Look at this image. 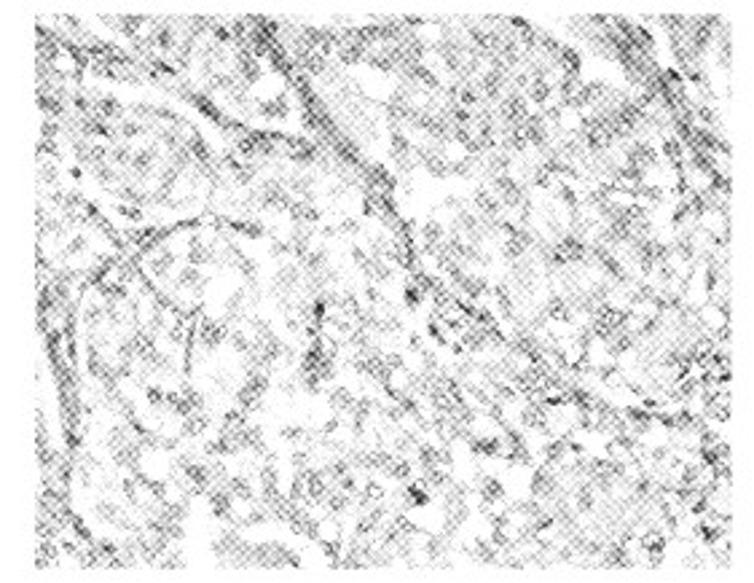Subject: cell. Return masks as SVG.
I'll list each match as a JSON object with an SVG mask.
<instances>
[{
    "instance_id": "6da1fadb",
    "label": "cell",
    "mask_w": 754,
    "mask_h": 583,
    "mask_svg": "<svg viewBox=\"0 0 754 583\" xmlns=\"http://www.w3.org/2000/svg\"><path fill=\"white\" fill-rule=\"evenodd\" d=\"M315 541L317 543H322V546H328V548H333L336 543L341 541V524H339V519L330 514L325 516V519H320L315 524Z\"/></svg>"
},
{
    "instance_id": "7a4b0ae2",
    "label": "cell",
    "mask_w": 754,
    "mask_h": 583,
    "mask_svg": "<svg viewBox=\"0 0 754 583\" xmlns=\"http://www.w3.org/2000/svg\"><path fill=\"white\" fill-rule=\"evenodd\" d=\"M183 318H186V315L180 312L178 306L166 304V301H164V304H162V306H159V325H162L164 331L175 333V331H178V328H180V323H183Z\"/></svg>"
}]
</instances>
